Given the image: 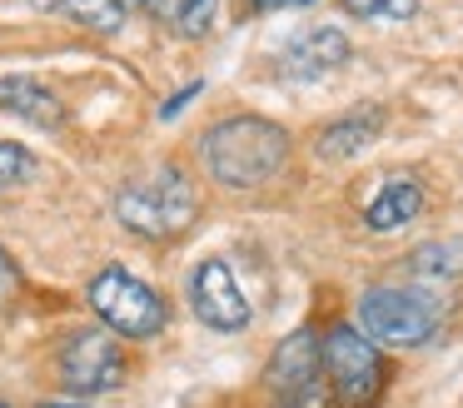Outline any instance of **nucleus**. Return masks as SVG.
I'll return each mask as SVG.
<instances>
[{"instance_id":"4be33fe9","label":"nucleus","mask_w":463,"mask_h":408,"mask_svg":"<svg viewBox=\"0 0 463 408\" xmlns=\"http://www.w3.org/2000/svg\"><path fill=\"white\" fill-rule=\"evenodd\" d=\"M125 5H130V0H125Z\"/></svg>"},{"instance_id":"9b49d317","label":"nucleus","mask_w":463,"mask_h":408,"mask_svg":"<svg viewBox=\"0 0 463 408\" xmlns=\"http://www.w3.org/2000/svg\"><path fill=\"white\" fill-rule=\"evenodd\" d=\"M419 209H423V185H419V179H409V175H399V179H389V185L369 199L364 219H369V229L389 234V229H403L409 219H419Z\"/></svg>"},{"instance_id":"0eeeda50","label":"nucleus","mask_w":463,"mask_h":408,"mask_svg":"<svg viewBox=\"0 0 463 408\" xmlns=\"http://www.w3.org/2000/svg\"><path fill=\"white\" fill-rule=\"evenodd\" d=\"M125 378V354L110 328H85L61 348V384L71 394H105Z\"/></svg>"},{"instance_id":"423d86ee","label":"nucleus","mask_w":463,"mask_h":408,"mask_svg":"<svg viewBox=\"0 0 463 408\" xmlns=\"http://www.w3.org/2000/svg\"><path fill=\"white\" fill-rule=\"evenodd\" d=\"M269 394L279 408H324V354L314 328H294L269 358Z\"/></svg>"},{"instance_id":"ddd939ff","label":"nucleus","mask_w":463,"mask_h":408,"mask_svg":"<svg viewBox=\"0 0 463 408\" xmlns=\"http://www.w3.org/2000/svg\"><path fill=\"white\" fill-rule=\"evenodd\" d=\"M214 10H220V0H150V15L160 20L165 30H175V35H184V40H200V35H210V25H214Z\"/></svg>"},{"instance_id":"2eb2a0df","label":"nucleus","mask_w":463,"mask_h":408,"mask_svg":"<svg viewBox=\"0 0 463 408\" xmlns=\"http://www.w3.org/2000/svg\"><path fill=\"white\" fill-rule=\"evenodd\" d=\"M413 274H423V279L463 274V249L458 244H423L419 254H413Z\"/></svg>"},{"instance_id":"7ed1b4c3","label":"nucleus","mask_w":463,"mask_h":408,"mask_svg":"<svg viewBox=\"0 0 463 408\" xmlns=\"http://www.w3.org/2000/svg\"><path fill=\"white\" fill-rule=\"evenodd\" d=\"M324 354V378H329L339 408H373L389 384V368H383V354L364 328L354 324H334L329 334L319 338Z\"/></svg>"},{"instance_id":"6ab92c4d","label":"nucleus","mask_w":463,"mask_h":408,"mask_svg":"<svg viewBox=\"0 0 463 408\" xmlns=\"http://www.w3.org/2000/svg\"><path fill=\"white\" fill-rule=\"evenodd\" d=\"M200 90H204L200 80H194V85H184V90H180V95H175V100H165V105H160V115H165V119H170V115H180V109L190 105V100L200 95Z\"/></svg>"},{"instance_id":"412c9836","label":"nucleus","mask_w":463,"mask_h":408,"mask_svg":"<svg viewBox=\"0 0 463 408\" xmlns=\"http://www.w3.org/2000/svg\"><path fill=\"white\" fill-rule=\"evenodd\" d=\"M41 408H85V403H75V398H51V403H41Z\"/></svg>"},{"instance_id":"f03ea898","label":"nucleus","mask_w":463,"mask_h":408,"mask_svg":"<svg viewBox=\"0 0 463 408\" xmlns=\"http://www.w3.org/2000/svg\"><path fill=\"white\" fill-rule=\"evenodd\" d=\"M194 214H200V195L184 179V169H175V165H160L155 175L135 179V185H125L115 195V219L145 239L184 234L194 224Z\"/></svg>"},{"instance_id":"f257e3e1","label":"nucleus","mask_w":463,"mask_h":408,"mask_svg":"<svg viewBox=\"0 0 463 408\" xmlns=\"http://www.w3.org/2000/svg\"><path fill=\"white\" fill-rule=\"evenodd\" d=\"M200 159L224 189H260L289 159V129L260 115H234L204 129Z\"/></svg>"},{"instance_id":"4468645a","label":"nucleus","mask_w":463,"mask_h":408,"mask_svg":"<svg viewBox=\"0 0 463 408\" xmlns=\"http://www.w3.org/2000/svg\"><path fill=\"white\" fill-rule=\"evenodd\" d=\"M61 5V15H71L75 25H85V30H95V35H110V30H120V20H125V0H55Z\"/></svg>"},{"instance_id":"9d476101","label":"nucleus","mask_w":463,"mask_h":408,"mask_svg":"<svg viewBox=\"0 0 463 408\" xmlns=\"http://www.w3.org/2000/svg\"><path fill=\"white\" fill-rule=\"evenodd\" d=\"M0 109L35 129H61L65 125V105L55 90L35 85V80H0Z\"/></svg>"},{"instance_id":"a211bd4d","label":"nucleus","mask_w":463,"mask_h":408,"mask_svg":"<svg viewBox=\"0 0 463 408\" xmlns=\"http://www.w3.org/2000/svg\"><path fill=\"white\" fill-rule=\"evenodd\" d=\"M15 289H21V269H15V259L0 249V299H11Z\"/></svg>"},{"instance_id":"aec40b11","label":"nucleus","mask_w":463,"mask_h":408,"mask_svg":"<svg viewBox=\"0 0 463 408\" xmlns=\"http://www.w3.org/2000/svg\"><path fill=\"white\" fill-rule=\"evenodd\" d=\"M284 5H314V0H254V10H284Z\"/></svg>"},{"instance_id":"f3484780","label":"nucleus","mask_w":463,"mask_h":408,"mask_svg":"<svg viewBox=\"0 0 463 408\" xmlns=\"http://www.w3.org/2000/svg\"><path fill=\"white\" fill-rule=\"evenodd\" d=\"M344 10L364 20H409L419 10V0H344Z\"/></svg>"},{"instance_id":"f8f14e48","label":"nucleus","mask_w":463,"mask_h":408,"mask_svg":"<svg viewBox=\"0 0 463 408\" xmlns=\"http://www.w3.org/2000/svg\"><path fill=\"white\" fill-rule=\"evenodd\" d=\"M379 125H383L379 109H354V115L334 119V125L319 135V155H324V159H354L364 145H373Z\"/></svg>"},{"instance_id":"39448f33","label":"nucleus","mask_w":463,"mask_h":408,"mask_svg":"<svg viewBox=\"0 0 463 408\" xmlns=\"http://www.w3.org/2000/svg\"><path fill=\"white\" fill-rule=\"evenodd\" d=\"M90 308L100 314V324L120 338H155L170 324V308L145 279H135L130 269L110 264L90 279Z\"/></svg>"},{"instance_id":"dca6fc26","label":"nucleus","mask_w":463,"mask_h":408,"mask_svg":"<svg viewBox=\"0 0 463 408\" xmlns=\"http://www.w3.org/2000/svg\"><path fill=\"white\" fill-rule=\"evenodd\" d=\"M35 179V155L25 145H11V139H0V195L15 185Z\"/></svg>"},{"instance_id":"5701e85b","label":"nucleus","mask_w":463,"mask_h":408,"mask_svg":"<svg viewBox=\"0 0 463 408\" xmlns=\"http://www.w3.org/2000/svg\"><path fill=\"white\" fill-rule=\"evenodd\" d=\"M0 408H5V403H0Z\"/></svg>"},{"instance_id":"20e7f679","label":"nucleus","mask_w":463,"mask_h":408,"mask_svg":"<svg viewBox=\"0 0 463 408\" xmlns=\"http://www.w3.org/2000/svg\"><path fill=\"white\" fill-rule=\"evenodd\" d=\"M359 328L373 344L389 348H419L439 334V299L423 289H399L379 284L359 299Z\"/></svg>"},{"instance_id":"1a4fd4ad","label":"nucleus","mask_w":463,"mask_h":408,"mask_svg":"<svg viewBox=\"0 0 463 408\" xmlns=\"http://www.w3.org/2000/svg\"><path fill=\"white\" fill-rule=\"evenodd\" d=\"M344 60H349V35L334 30V25H319V30L299 35L289 50H284L279 70L294 75V80H319V75H329V70H339Z\"/></svg>"},{"instance_id":"6e6552de","label":"nucleus","mask_w":463,"mask_h":408,"mask_svg":"<svg viewBox=\"0 0 463 408\" xmlns=\"http://www.w3.org/2000/svg\"><path fill=\"white\" fill-rule=\"evenodd\" d=\"M190 308L204 328H220V334H240L250 328V299H244L240 279L230 274L224 259H204L190 274Z\"/></svg>"}]
</instances>
